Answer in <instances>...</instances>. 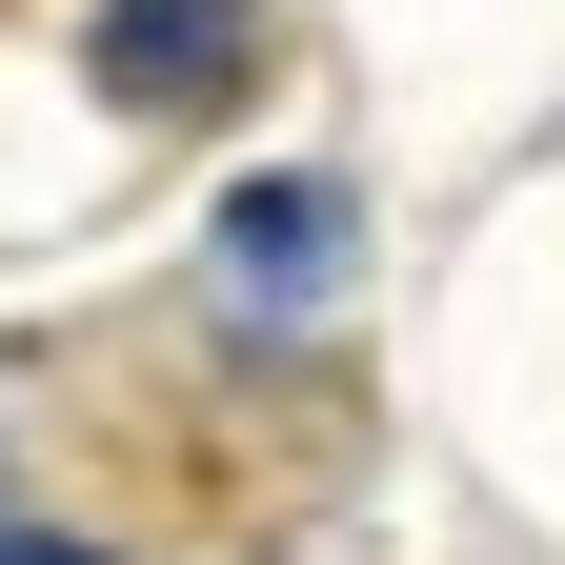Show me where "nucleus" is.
<instances>
[{"label": "nucleus", "instance_id": "nucleus-1", "mask_svg": "<svg viewBox=\"0 0 565 565\" xmlns=\"http://www.w3.org/2000/svg\"><path fill=\"white\" fill-rule=\"evenodd\" d=\"M263 61H282L263 0H102V21H82V82H102L121 121H223Z\"/></svg>", "mask_w": 565, "mask_h": 565}, {"label": "nucleus", "instance_id": "nucleus-2", "mask_svg": "<svg viewBox=\"0 0 565 565\" xmlns=\"http://www.w3.org/2000/svg\"><path fill=\"white\" fill-rule=\"evenodd\" d=\"M0 565H102V545H61V525H0Z\"/></svg>", "mask_w": 565, "mask_h": 565}]
</instances>
